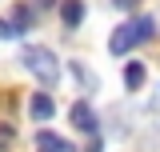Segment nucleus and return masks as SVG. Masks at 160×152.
<instances>
[{
  "label": "nucleus",
  "instance_id": "7",
  "mask_svg": "<svg viewBox=\"0 0 160 152\" xmlns=\"http://www.w3.org/2000/svg\"><path fill=\"white\" fill-rule=\"evenodd\" d=\"M144 64H140V60H128V64H124V88H128V92H140V88H144Z\"/></svg>",
  "mask_w": 160,
  "mask_h": 152
},
{
  "label": "nucleus",
  "instance_id": "13",
  "mask_svg": "<svg viewBox=\"0 0 160 152\" xmlns=\"http://www.w3.org/2000/svg\"><path fill=\"white\" fill-rule=\"evenodd\" d=\"M40 152H48V148H40Z\"/></svg>",
  "mask_w": 160,
  "mask_h": 152
},
{
  "label": "nucleus",
  "instance_id": "2",
  "mask_svg": "<svg viewBox=\"0 0 160 152\" xmlns=\"http://www.w3.org/2000/svg\"><path fill=\"white\" fill-rule=\"evenodd\" d=\"M136 44H140L136 24H132V20H124V24L112 28V36H108V52H112V56H124V52H132Z\"/></svg>",
  "mask_w": 160,
  "mask_h": 152
},
{
  "label": "nucleus",
  "instance_id": "12",
  "mask_svg": "<svg viewBox=\"0 0 160 152\" xmlns=\"http://www.w3.org/2000/svg\"><path fill=\"white\" fill-rule=\"evenodd\" d=\"M36 4H56V0H36Z\"/></svg>",
  "mask_w": 160,
  "mask_h": 152
},
{
  "label": "nucleus",
  "instance_id": "9",
  "mask_svg": "<svg viewBox=\"0 0 160 152\" xmlns=\"http://www.w3.org/2000/svg\"><path fill=\"white\" fill-rule=\"evenodd\" d=\"M72 76H76V80H84V88H88V92H92V88H96V76L88 72V68H84V64H80V60H72Z\"/></svg>",
  "mask_w": 160,
  "mask_h": 152
},
{
  "label": "nucleus",
  "instance_id": "1",
  "mask_svg": "<svg viewBox=\"0 0 160 152\" xmlns=\"http://www.w3.org/2000/svg\"><path fill=\"white\" fill-rule=\"evenodd\" d=\"M20 60H24V68H28L32 76H40L48 88L60 80V64H56V56H52L48 48H40V44H28V48L20 52Z\"/></svg>",
  "mask_w": 160,
  "mask_h": 152
},
{
  "label": "nucleus",
  "instance_id": "4",
  "mask_svg": "<svg viewBox=\"0 0 160 152\" xmlns=\"http://www.w3.org/2000/svg\"><path fill=\"white\" fill-rule=\"evenodd\" d=\"M28 116H32L36 124L52 120V116H56V100H52L48 92H32V100H28Z\"/></svg>",
  "mask_w": 160,
  "mask_h": 152
},
{
  "label": "nucleus",
  "instance_id": "11",
  "mask_svg": "<svg viewBox=\"0 0 160 152\" xmlns=\"http://www.w3.org/2000/svg\"><path fill=\"white\" fill-rule=\"evenodd\" d=\"M88 152H104V148H100V140H96V136H92V148H88Z\"/></svg>",
  "mask_w": 160,
  "mask_h": 152
},
{
  "label": "nucleus",
  "instance_id": "3",
  "mask_svg": "<svg viewBox=\"0 0 160 152\" xmlns=\"http://www.w3.org/2000/svg\"><path fill=\"white\" fill-rule=\"evenodd\" d=\"M72 128H80L84 136H96L100 132V120H96V112H92L88 100H76V104H72Z\"/></svg>",
  "mask_w": 160,
  "mask_h": 152
},
{
  "label": "nucleus",
  "instance_id": "5",
  "mask_svg": "<svg viewBox=\"0 0 160 152\" xmlns=\"http://www.w3.org/2000/svg\"><path fill=\"white\" fill-rule=\"evenodd\" d=\"M60 20H64V28H80L84 24V0H60Z\"/></svg>",
  "mask_w": 160,
  "mask_h": 152
},
{
  "label": "nucleus",
  "instance_id": "10",
  "mask_svg": "<svg viewBox=\"0 0 160 152\" xmlns=\"http://www.w3.org/2000/svg\"><path fill=\"white\" fill-rule=\"evenodd\" d=\"M108 4H112V8H124V12H128V8H136L140 0H108Z\"/></svg>",
  "mask_w": 160,
  "mask_h": 152
},
{
  "label": "nucleus",
  "instance_id": "6",
  "mask_svg": "<svg viewBox=\"0 0 160 152\" xmlns=\"http://www.w3.org/2000/svg\"><path fill=\"white\" fill-rule=\"evenodd\" d=\"M32 20H36V8H32L28 0H20L16 8H12V28H16V36H20V32H28V28H32Z\"/></svg>",
  "mask_w": 160,
  "mask_h": 152
},
{
  "label": "nucleus",
  "instance_id": "8",
  "mask_svg": "<svg viewBox=\"0 0 160 152\" xmlns=\"http://www.w3.org/2000/svg\"><path fill=\"white\" fill-rule=\"evenodd\" d=\"M36 144H40V148H48V152H72V144H68V140H60L56 132H40Z\"/></svg>",
  "mask_w": 160,
  "mask_h": 152
}]
</instances>
